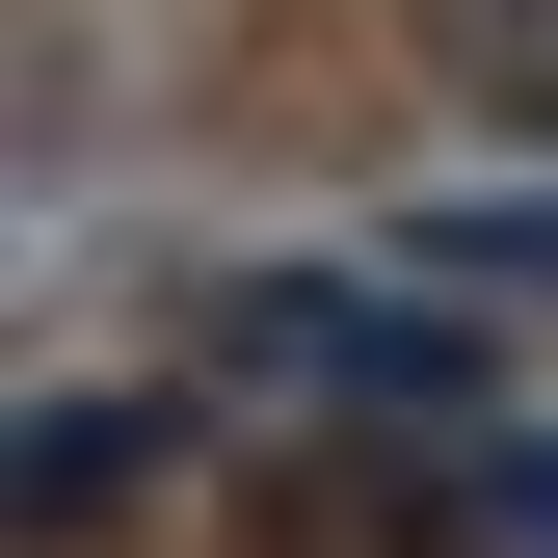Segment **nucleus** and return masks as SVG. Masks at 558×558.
Wrapping results in <instances>:
<instances>
[{"label":"nucleus","instance_id":"1","mask_svg":"<svg viewBox=\"0 0 558 558\" xmlns=\"http://www.w3.org/2000/svg\"><path fill=\"white\" fill-rule=\"evenodd\" d=\"M426 53H452L478 107H532V133H558V0H426Z\"/></svg>","mask_w":558,"mask_h":558},{"label":"nucleus","instance_id":"2","mask_svg":"<svg viewBox=\"0 0 558 558\" xmlns=\"http://www.w3.org/2000/svg\"><path fill=\"white\" fill-rule=\"evenodd\" d=\"M107 452H160V426H107V399H53V426H27V532H81V506H107Z\"/></svg>","mask_w":558,"mask_h":558}]
</instances>
